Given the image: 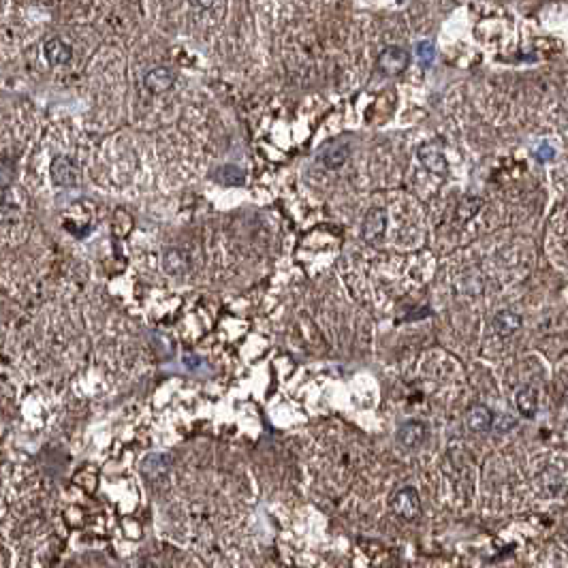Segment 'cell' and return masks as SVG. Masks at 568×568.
I'll return each instance as SVG.
<instances>
[{"instance_id":"1","label":"cell","mask_w":568,"mask_h":568,"mask_svg":"<svg viewBox=\"0 0 568 568\" xmlns=\"http://www.w3.org/2000/svg\"><path fill=\"white\" fill-rule=\"evenodd\" d=\"M389 507L397 517H402L406 522H415L421 517V498H419V492L415 487H402V490L393 492Z\"/></svg>"},{"instance_id":"2","label":"cell","mask_w":568,"mask_h":568,"mask_svg":"<svg viewBox=\"0 0 568 568\" xmlns=\"http://www.w3.org/2000/svg\"><path fill=\"white\" fill-rule=\"evenodd\" d=\"M408 64H410V54L400 45H387L376 60V69L387 77L402 75L408 69Z\"/></svg>"},{"instance_id":"3","label":"cell","mask_w":568,"mask_h":568,"mask_svg":"<svg viewBox=\"0 0 568 568\" xmlns=\"http://www.w3.org/2000/svg\"><path fill=\"white\" fill-rule=\"evenodd\" d=\"M51 178L58 186H64V188H73L79 184V167L75 165L73 158L69 156H56L51 161Z\"/></svg>"},{"instance_id":"4","label":"cell","mask_w":568,"mask_h":568,"mask_svg":"<svg viewBox=\"0 0 568 568\" xmlns=\"http://www.w3.org/2000/svg\"><path fill=\"white\" fill-rule=\"evenodd\" d=\"M419 161L423 163L425 169H430L432 173H440L445 176L449 171L447 167V161H445V154H442V146L440 141H427V143H421L419 150Z\"/></svg>"},{"instance_id":"5","label":"cell","mask_w":568,"mask_h":568,"mask_svg":"<svg viewBox=\"0 0 568 568\" xmlns=\"http://www.w3.org/2000/svg\"><path fill=\"white\" fill-rule=\"evenodd\" d=\"M385 229H387V212L382 208H374L365 214L361 223V238L374 244L385 235Z\"/></svg>"},{"instance_id":"6","label":"cell","mask_w":568,"mask_h":568,"mask_svg":"<svg viewBox=\"0 0 568 568\" xmlns=\"http://www.w3.org/2000/svg\"><path fill=\"white\" fill-rule=\"evenodd\" d=\"M176 79H178V75H176L173 69H169V66H156V69H152V71L146 73L143 86L152 94H163V92H167V90H171L176 86Z\"/></svg>"},{"instance_id":"7","label":"cell","mask_w":568,"mask_h":568,"mask_svg":"<svg viewBox=\"0 0 568 568\" xmlns=\"http://www.w3.org/2000/svg\"><path fill=\"white\" fill-rule=\"evenodd\" d=\"M43 54H45V60H47L51 66H62V64H69V62H71V58H73V47H71L66 41L54 36V39H47V41H45V45H43Z\"/></svg>"},{"instance_id":"8","label":"cell","mask_w":568,"mask_h":568,"mask_svg":"<svg viewBox=\"0 0 568 568\" xmlns=\"http://www.w3.org/2000/svg\"><path fill=\"white\" fill-rule=\"evenodd\" d=\"M397 440H400L406 449L415 451V449H419V447L425 445V440H427V427H425L421 421H410V423H406V425L400 427V432H397Z\"/></svg>"},{"instance_id":"9","label":"cell","mask_w":568,"mask_h":568,"mask_svg":"<svg viewBox=\"0 0 568 568\" xmlns=\"http://www.w3.org/2000/svg\"><path fill=\"white\" fill-rule=\"evenodd\" d=\"M466 423H468V427H470L472 432H477V434H485V432H490V430L494 427V415H492V410H490L487 406H483V404H475V406H470L468 412H466Z\"/></svg>"},{"instance_id":"10","label":"cell","mask_w":568,"mask_h":568,"mask_svg":"<svg viewBox=\"0 0 568 568\" xmlns=\"http://www.w3.org/2000/svg\"><path fill=\"white\" fill-rule=\"evenodd\" d=\"M348 154H350V146L346 141H333L320 152L318 158L327 169H340L348 161Z\"/></svg>"},{"instance_id":"11","label":"cell","mask_w":568,"mask_h":568,"mask_svg":"<svg viewBox=\"0 0 568 568\" xmlns=\"http://www.w3.org/2000/svg\"><path fill=\"white\" fill-rule=\"evenodd\" d=\"M492 327L494 331L500 335V338H509L513 335L519 327H522V316L513 310H500L494 320H492Z\"/></svg>"},{"instance_id":"12","label":"cell","mask_w":568,"mask_h":568,"mask_svg":"<svg viewBox=\"0 0 568 568\" xmlns=\"http://www.w3.org/2000/svg\"><path fill=\"white\" fill-rule=\"evenodd\" d=\"M515 406H517L522 417L532 419L537 415V408H539V391L530 385L522 387L515 395Z\"/></svg>"},{"instance_id":"13","label":"cell","mask_w":568,"mask_h":568,"mask_svg":"<svg viewBox=\"0 0 568 568\" xmlns=\"http://www.w3.org/2000/svg\"><path fill=\"white\" fill-rule=\"evenodd\" d=\"M169 464H171V457H169V455H158V453H154V455H148V457L143 460V466H141V468H143V475H146V477L156 479V477H161V475L167 472Z\"/></svg>"},{"instance_id":"14","label":"cell","mask_w":568,"mask_h":568,"mask_svg":"<svg viewBox=\"0 0 568 568\" xmlns=\"http://www.w3.org/2000/svg\"><path fill=\"white\" fill-rule=\"evenodd\" d=\"M163 268H165L167 274L180 276V274H184L188 270V263H186V257L180 250H169L163 257Z\"/></svg>"},{"instance_id":"15","label":"cell","mask_w":568,"mask_h":568,"mask_svg":"<svg viewBox=\"0 0 568 568\" xmlns=\"http://www.w3.org/2000/svg\"><path fill=\"white\" fill-rule=\"evenodd\" d=\"M218 180L223 184H229V186H238V184H244V171L233 167V165H227V167H220L218 169Z\"/></svg>"},{"instance_id":"16","label":"cell","mask_w":568,"mask_h":568,"mask_svg":"<svg viewBox=\"0 0 568 568\" xmlns=\"http://www.w3.org/2000/svg\"><path fill=\"white\" fill-rule=\"evenodd\" d=\"M479 208H481V199H477V197H468V201L464 199L462 206L457 208V216H460L462 220H468V218H472V216L479 212Z\"/></svg>"},{"instance_id":"17","label":"cell","mask_w":568,"mask_h":568,"mask_svg":"<svg viewBox=\"0 0 568 568\" xmlns=\"http://www.w3.org/2000/svg\"><path fill=\"white\" fill-rule=\"evenodd\" d=\"M434 56H436L434 43L432 41H419V45H417V58L421 60V64L423 66H430L434 62Z\"/></svg>"},{"instance_id":"18","label":"cell","mask_w":568,"mask_h":568,"mask_svg":"<svg viewBox=\"0 0 568 568\" xmlns=\"http://www.w3.org/2000/svg\"><path fill=\"white\" fill-rule=\"evenodd\" d=\"M513 423H515V421H513V419H511L509 415H502V417H500V419H498V421H496L494 425H496V430H500V432H504V430H509V427H513Z\"/></svg>"},{"instance_id":"19","label":"cell","mask_w":568,"mask_h":568,"mask_svg":"<svg viewBox=\"0 0 568 568\" xmlns=\"http://www.w3.org/2000/svg\"><path fill=\"white\" fill-rule=\"evenodd\" d=\"M554 154H556V152H554V150H552L549 146H543V148H541V150L537 152L539 161H543V163H545V161H552V158H554Z\"/></svg>"},{"instance_id":"20","label":"cell","mask_w":568,"mask_h":568,"mask_svg":"<svg viewBox=\"0 0 568 568\" xmlns=\"http://www.w3.org/2000/svg\"><path fill=\"white\" fill-rule=\"evenodd\" d=\"M195 9H212L216 0H188Z\"/></svg>"}]
</instances>
